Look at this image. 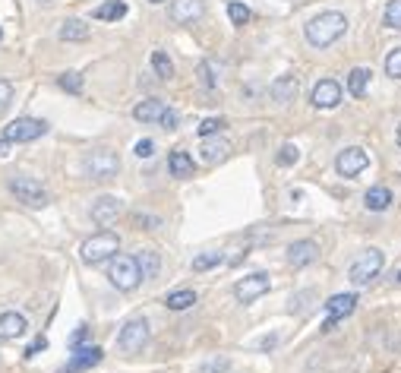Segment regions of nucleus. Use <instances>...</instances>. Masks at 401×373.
Masks as SVG:
<instances>
[{
    "instance_id": "nucleus-36",
    "label": "nucleus",
    "mask_w": 401,
    "mask_h": 373,
    "mask_svg": "<svg viewBox=\"0 0 401 373\" xmlns=\"http://www.w3.org/2000/svg\"><path fill=\"white\" fill-rule=\"evenodd\" d=\"M199 79H202V86H206V89H215V86H219V76H215V67L209 64V60H202V64H199Z\"/></svg>"
},
{
    "instance_id": "nucleus-43",
    "label": "nucleus",
    "mask_w": 401,
    "mask_h": 373,
    "mask_svg": "<svg viewBox=\"0 0 401 373\" xmlns=\"http://www.w3.org/2000/svg\"><path fill=\"white\" fill-rule=\"evenodd\" d=\"M149 4H165V0H149Z\"/></svg>"
},
{
    "instance_id": "nucleus-6",
    "label": "nucleus",
    "mask_w": 401,
    "mask_h": 373,
    "mask_svg": "<svg viewBox=\"0 0 401 373\" xmlns=\"http://www.w3.org/2000/svg\"><path fill=\"white\" fill-rule=\"evenodd\" d=\"M45 133H47L45 120H38V117H16V120H10V124L4 127L0 139L13 146V142H32V139L45 137Z\"/></svg>"
},
{
    "instance_id": "nucleus-15",
    "label": "nucleus",
    "mask_w": 401,
    "mask_h": 373,
    "mask_svg": "<svg viewBox=\"0 0 401 373\" xmlns=\"http://www.w3.org/2000/svg\"><path fill=\"white\" fill-rule=\"evenodd\" d=\"M105 357V351L101 348H95V345H89V348H83L79 345L76 351H73V357H70V364H66L60 373H83V370H89V367H95V364Z\"/></svg>"
},
{
    "instance_id": "nucleus-37",
    "label": "nucleus",
    "mask_w": 401,
    "mask_h": 373,
    "mask_svg": "<svg viewBox=\"0 0 401 373\" xmlns=\"http://www.w3.org/2000/svg\"><path fill=\"white\" fill-rule=\"evenodd\" d=\"M158 124L165 127V130H178V124H180V114L174 111V108H165V111H161V117H158Z\"/></svg>"
},
{
    "instance_id": "nucleus-22",
    "label": "nucleus",
    "mask_w": 401,
    "mask_h": 373,
    "mask_svg": "<svg viewBox=\"0 0 401 373\" xmlns=\"http://www.w3.org/2000/svg\"><path fill=\"white\" fill-rule=\"evenodd\" d=\"M57 35H60V42H86L89 38V25L83 19H66Z\"/></svg>"
},
{
    "instance_id": "nucleus-7",
    "label": "nucleus",
    "mask_w": 401,
    "mask_h": 373,
    "mask_svg": "<svg viewBox=\"0 0 401 373\" xmlns=\"http://www.w3.org/2000/svg\"><path fill=\"white\" fill-rule=\"evenodd\" d=\"M10 193L16 196L23 206H32V209H45L47 202H51L47 190L38 184L35 178H13V180H10Z\"/></svg>"
},
{
    "instance_id": "nucleus-5",
    "label": "nucleus",
    "mask_w": 401,
    "mask_h": 373,
    "mask_svg": "<svg viewBox=\"0 0 401 373\" xmlns=\"http://www.w3.org/2000/svg\"><path fill=\"white\" fill-rule=\"evenodd\" d=\"M383 266H385V256H383V250H376V247H370V250H364V253L357 256L354 263H351V272H348V279L357 285H370L373 279H376L379 272H383Z\"/></svg>"
},
{
    "instance_id": "nucleus-33",
    "label": "nucleus",
    "mask_w": 401,
    "mask_h": 373,
    "mask_svg": "<svg viewBox=\"0 0 401 373\" xmlns=\"http://www.w3.org/2000/svg\"><path fill=\"white\" fill-rule=\"evenodd\" d=\"M221 130H224V120H221V117H206L199 127H196V133H199L202 139H206V137H215V133H221Z\"/></svg>"
},
{
    "instance_id": "nucleus-41",
    "label": "nucleus",
    "mask_w": 401,
    "mask_h": 373,
    "mask_svg": "<svg viewBox=\"0 0 401 373\" xmlns=\"http://www.w3.org/2000/svg\"><path fill=\"white\" fill-rule=\"evenodd\" d=\"M86 338H89V326H76V332L70 335V348H79Z\"/></svg>"
},
{
    "instance_id": "nucleus-31",
    "label": "nucleus",
    "mask_w": 401,
    "mask_h": 373,
    "mask_svg": "<svg viewBox=\"0 0 401 373\" xmlns=\"http://www.w3.org/2000/svg\"><path fill=\"white\" fill-rule=\"evenodd\" d=\"M297 159H301V149L294 146V142H284L281 149H278V155H275V161L281 168H291V165H297Z\"/></svg>"
},
{
    "instance_id": "nucleus-28",
    "label": "nucleus",
    "mask_w": 401,
    "mask_h": 373,
    "mask_svg": "<svg viewBox=\"0 0 401 373\" xmlns=\"http://www.w3.org/2000/svg\"><path fill=\"white\" fill-rule=\"evenodd\" d=\"M152 70H155V76H158V79H171V76H174L171 57H168L165 51H155V54H152Z\"/></svg>"
},
{
    "instance_id": "nucleus-10",
    "label": "nucleus",
    "mask_w": 401,
    "mask_h": 373,
    "mask_svg": "<svg viewBox=\"0 0 401 373\" xmlns=\"http://www.w3.org/2000/svg\"><path fill=\"white\" fill-rule=\"evenodd\" d=\"M335 168H338V174H342V178H357L360 171H366V168H370V155H366V149L351 146V149H344V152H338Z\"/></svg>"
},
{
    "instance_id": "nucleus-34",
    "label": "nucleus",
    "mask_w": 401,
    "mask_h": 373,
    "mask_svg": "<svg viewBox=\"0 0 401 373\" xmlns=\"http://www.w3.org/2000/svg\"><path fill=\"white\" fill-rule=\"evenodd\" d=\"M385 73H389L392 79H401V45L392 47L389 57H385Z\"/></svg>"
},
{
    "instance_id": "nucleus-17",
    "label": "nucleus",
    "mask_w": 401,
    "mask_h": 373,
    "mask_svg": "<svg viewBox=\"0 0 401 373\" xmlns=\"http://www.w3.org/2000/svg\"><path fill=\"white\" fill-rule=\"evenodd\" d=\"M297 89H301V83H297V76H291V73H284V76H278L275 83L269 86V98L275 101V105H291V101L297 98Z\"/></svg>"
},
{
    "instance_id": "nucleus-13",
    "label": "nucleus",
    "mask_w": 401,
    "mask_h": 373,
    "mask_svg": "<svg viewBox=\"0 0 401 373\" xmlns=\"http://www.w3.org/2000/svg\"><path fill=\"white\" fill-rule=\"evenodd\" d=\"M319 260V243L316 241H310V237H303V241H294L288 247V263L294 269H303V266H310V263H316Z\"/></svg>"
},
{
    "instance_id": "nucleus-4",
    "label": "nucleus",
    "mask_w": 401,
    "mask_h": 373,
    "mask_svg": "<svg viewBox=\"0 0 401 373\" xmlns=\"http://www.w3.org/2000/svg\"><path fill=\"white\" fill-rule=\"evenodd\" d=\"M83 171L89 180H111V178H117V171H120V159L111 149H92L83 159Z\"/></svg>"
},
{
    "instance_id": "nucleus-35",
    "label": "nucleus",
    "mask_w": 401,
    "mask_h": 373,
    "mask_svg": "<svg viewBox=\"0 0 401 373\" xmlns=\"http://www.w3.org/2000/svg\"><path fill=\"white\" fill-rule=\"evenodd\" d=\"M228 16H231V23H234V25H247L250 23V6L228 4Z\"/></svg>"
},
{
    "instance_id": "nucleus-46",
    "label": "nucleus",
    "mask_w": 401,
    "mask_h": 373,
    "mask_svg": "<svg viewBox=\"0 0 401 373\" xmlns=\"http://www.w3.org/2000/svg\"><path fill=\"white\" fill-rule=\"evenodd\" d=\"M38 4H51V0H38Z\"/></svg>"
},
{
    "instance_id": "nucleus-27",
    "label": "nucleus",
    "mask_w": 401,
    "mask_h": 373,
    "mask_svg": "<svg viewBox=\"0 0 401 373\" xmlns=\"http://www.w3.org/2000/svg\"><path fill=\"white\" fill-rule=\"evenodd\" d=\"M193 304H196V291H190V288L171 291V294L165 297V307L168 310H187V307H193Z\"/></svg>"
},
{
    "instance_id": "nucleus-14",
    "label": "nucleus",
    "mask_w": 401,
    "mask_h": 373,
    "mask_svg": "<svg viewBox=\"0 0 401 373\" xmlns=\"http://www.w3.org/2000/svg\"><path fill=\"white\" fill-rule=\"evenodd\" d=\"M202 13H206V4H202V0H171L168 16H171L178 25H190V23H196Z\"/></svg>"
},
{
    "instance_id": "nucleus-21",
    "label": "nucleus",
    "mask_w": 401,
    "mask_h": 373,
    "mask_svg": "<svg viewBox=\"0 0 401 373\" xmlns=\"http://www.w3.org/2000/svg\"><path fill=\"white\" fill-rule=\"evenodd\" d=\"M202 161H209V165H215V161H224L231 155V142L228 139H209L206 137V142H202Z\"/></svg>"
},
{
    "instance_id": "nucleus-29",
    "label": "nucleus",
    "mask_w": 401,
    "mask_h": 373,
    "mask_svg": "<svg viewBox=\"0 0 401 373\" xmlns=\"http://www.w3.org/2000/svg\"><path fill=\"white\" fill-rule=\"evenodd\" d=\"M221 263V253L219 250H206V253L193 256V272H209V269H215Z\"/></svg>"
},
{
    "instance_id": "nucleus-20",
    "label": "nucleus",
    "mask_w": 401,
    "mask_h": 373,
    "mask_svg": "<svg viewBox=\"0 0 401 373\" xmlns=\"http://www.w3.org/2000/svg\"><path fill=\"white\" fill-rule=\"evenodd\" d=\"M168 171H171V178H193V159L183 149H174L168 155Z\"/></svg>"
},
{
    "instance_id": "nucleus-9",
    "label": "nucleus",
    "mask_w": 401,
    "mask_h": 373,
    "mask_svg": "<svg viewBox=\"0 0 401 373\" xmlns=\"http://www.w3.org/2000/svg\"><path fill=\"white\" fill-rule=\"evenodd\" d=\"M269 288H272L269 272H250V275H243V279L234 285V297L240 304H253V301H260Z\"/></svg>"
},
{
    "instance_id": "nucleus-32",
    "label": "nucleus",
    "mask_w": 401,
    "mask_h": 373,
    "mask_svg": "<svg viewBox=\"0 0 401 373\" xmlns=\"http://www.w3.org/2000/svg\"><path fill=\"white\" fill-rule=\"evenodd\" d=\"M57 86L70 95H79L83 92V76H79V73H64V76L57 79Z\"/></svg>"
},
{
    "instance_id": "nucleus-30",
    "label": "nucleus",
    "mask_w": 401,
    "mask_h": 373,
    "mask_svg": "<svg viewBox=\"0 0 401 373\" xmlns=\"http://www.w3.org/2000/svg\"><path fill=\"white\" fill-rule=\"evenodd\" d=\"M383 23H385V29H395V32H401V0H389V4H385Z\"/></svg>"
},
{
    "instance_id": "nucleus-23",
    "label": "nucleus",
    "mask_w": 401,
    "mask_h": 373,
    "mask_svg": "<svg viewBox=\"0 0 401 373\" xmlns=\"http://www.w3.org/2000/svg\"><path fill=\"white\" fill-rule=\"evenodd\" d=\"M364 200H366V209H373V212H385V209L392 206V190L389 187H370Z\"/></svg>"
},
{
    "instance_id": "nucleus-2",
    "label": "nucleus",
    "mask_w": 401,
    "mask_h": 373,
    "mask_svg": "<svg viewBox=\"0 0 401 373\" xmlns=\"http://www.w3.org/2000/svg\"><path fill=\"white\" fill-rule=\"evenodd\" d=\"M117 250H120V237L114 231H98V234H92L89 241H83L79 256H83V263H89V266H98V263L117 256Z\"/></svg>"
},
{
    "instance_id": "nucleus-12",
    "label": "nucleus",
    "mask_w": 401,
    "mask_h": 373,
    "mask_svg": "<svg viewBox=\"0 0 401 373\" xmlns=\"http://www.w3.org/2000/svg\"><path fill=\"white\" fill-rule=\"evenodd\" d=\"M322 307H325V314H329V323H325V329H332L338 320H344V316L354 314V307H357V294H335V297H329V301H325Z\"/></svg>"
},
{
    "instance_id": "nucleus-42",
    "label": "nucleus",
    "mask_w": 401,
    "mask_h": 373,
    "mask_svg": "<svg viewBox=\"0 0 401 373\" xmlns=\"http://www.w3.org/2000/svg\"><path fill=\"white\" fill-rule=\"evenodd\" d=\"M45 348H47V338L42 335V338H35V342H32L29 348H25V357H35L38 351H45Z\"/></svg>"
},
{
    "instance_id": "nucleus-18",
    "label": "nucleus",
    "mask_w": 401,
    "mask_h": 373,
    "mask_svg": "<svg viewBox=\"0 0 401 373\" xmlns=\"http://www.w3.org/2000/svg\"><path fill=\"white\" fill-rule=\"evenodd\" d=\"M29 329V323H25L23 314H0V342H13V338H19L23 332Z\"/></svg>"
},
{
    "instance_id": "nucleus-24",
    "label": "nucleus",
    "mask_w": 401,
    "mask_h": 373,
    "mask_svg": "<svg viewBox=\"0 0 401 373\" xmlns=\"http://www.w3.org/2000/svg\"><path fill=\"white\" fill-rule=\"evenodd\" d=\"M95 19H105V23H117V19L127 16V0H107V4H101L98 10L92 13Z\"/></svg>"
},
{
    "instance_id": "nucleus-16",
    "label": "nucleus",
    "mask_w": 401,
    "mask_h": 373,
    "mask_svg": "<svg viewBox=\"0 0 401 373\" xmlns=\"http://www.w3.org/2000/svg\"><path fill=\"white\" fill-rule=\"evenodd\" d=\"M120 200L117 196H98V200L92 202V222L95 225H111V222H117L120 215Z\"/></svg>"
},
{
    "instance_id": "nucleus-39",
    "label": "nucleus",
    "mask_w": 401,
    "mask_h": 373,
    "mask_svg": "<svg viewBox=\"0 0 401 373\" xmlns=\"http://www.w3.org/2000/svg\"><path fill=\"white\" fill-rule=\"evenodd\" d=\"M10 101H13V86L6 79H0V114L10 108Z\"/></svg>"
},
{
    "instance_id": "nucleus-40",
    "label": "nucleus",
    "mask_w": 401,
    "mask_h": 373,
    "mask_svg": "<svg viewBox=\"0 0 401 373\" xmlns=\"http://www.w3.org/2000/svg\"><path fill=\"white\" fill-rule=\"evenodd\" d=\"M133 152L139 155V159H152V155H155V142H152V139H139Z\"/></svg>"
},
{
    "instance_id": "nucleus-8",
    "label": "nucleus",
    "mask_w": 401,
    "mask_h": 373,
    "mask_svg": "<svg viewBox=\"0 0 401 373\" xmlns=\"http://www.w3.org/2000/svg\"><path fill=\"white\" fill-rule=\"evenodd\" d=\"M149 342V323L142 320V316H133V320L124 323V329L117 332V348L124 351V355H136V351H142Z\"/></svg>"
},
{
    "instance_id": "nucleus-26",
    "label": "nucleus",
    "mask_w": 401,
    "mask_h": 373,
    "mask_svg": "<svg viewBox=\"0 0 401 373\" xmlns=\"http://www.w3.org/2000/svg\"><path fill=\"white\" fill-rule=\"evenodd\" d=\"M370 76H373V73L366 70V67H354V70L348 73V92L354 95V98H364L366 86H370Z\"/></svg>"
},
{
    "instance_id": "nucleus-44",
    "label": "nucleus",
    "mask_w": 401,
    "mask_h": 373,
    "mask_svg": "<svg viewBox=\"0 0 401 373\" xmlns=\"http://www.w3.org/2000/svg\"><path fill=\"white\" fill-rule=\"evenodd\" d=\"M398 146H401V127H398Z\"/></svg>"
},
{
    "instance_id": "nucleus-3",
    "label": "nucleus",
    "mask_w": 401,
    "mask_h": 373,
    "mask_svg": "<svg viewBox=\"0 0 401 373\" xmlns=\"http://www.w3.org/2000/svg\"><path fill=\"white\" fill-rule=\"evenodd\" d=\"M107 279L117 291H133L139 288L142 282V272H139V263H136V256H111V263H107Z\"/></svg>"
},
{
    "instance_id": "nucleus-19",
    "label": "nucleus",
    "mask_w": 401,
    "mask_h": 373,
    "mask_svg": "<svg viewBox=\"0 0 401 373\" xmlns=\"http://www.w3.org/2000/svg\"><path fill=\"white\" fill-rule=\"evenodd\" d=\"M165 108L168 105L161 98H146V101H139V105L133 108V117L139 120V124H158V117H161Z\"/></svg>"
},
{
    "instance_id": "nucleus-47",
    "label": "nucleus",
    "mask_w": 401,
    "mask_h": 373,
    "mask_svg": "<svg viewBox=\"0 0 401 373\" xmlns=\"http://www.w3.org/2000/svg\"><path fill=\"white\" fill-rule=\"evenodd\" d=\"M0 38H4V29H0Z\"/></svg>"
},
{
    "instance_id": "nucleus-38",
    "label": "nucleus",
    "mask_w": 401,
    "mask_h": 373,
    "mask_svg": "<svg viewBox=\"0 0 401 373\" xmlns=\"http://www.w3.org/2000/svg\"><path fill=\"white\" fill-rule=\"evenodd\" d=\"M133 222H136L139 228H146V231H155V228H161V219H158V215H142V212H136Z\"/></svg>"
},
{
    "instance_id": "nucleus-11",
    "label": "nucleus",
    "mask_w": 401,
    "mask_h": 373,
    "mask_svg": "<svg viewBox=\"0 0 401 373\" xmlns=\"http://www.w3.org/2000/svg\"><path fill=\"white\" fill-rule=\"evenodd\" d=\"M313 105L319 111H332V108L342 105V86L335 79H319L316 89H313Z\"/></svg>"
},
{
    "instance_id": "nucleus-1",
    "label": "nucleus",
    "mask_w": 401,
    "mask_h": 373,
    "mask_svg": "<svg viewBox=\"0 0 401 373\" xmlns=\"http://www.w3.org/2000/svg\"><path fill=\"white\" fill-rule=\"evenodd\" d=\"M344 32H348V19H344V13L325 10V13H319V16H313L307 23V42L313 47H329L332 42H338Z\"/></svg>"
},
{
    "instance_id": "nucleus-45",
    "label": "nucleus",
    "mask_w": 401,
    "mask_h": 373,
    "mask_svg": "<svg viewBox=\"0 0 401 373\" xmlns=\"http://www.w3.org/2000/svg\"><path fill=\"white\" fill-rule=\"evenodd\" d=\"M395 279H398V282H401V269H398V275H395Z\"/></svg>"
},
{
    "instance_id": "nucleus-25",
    "label": "nucleus",
    "mask_w": 401,
    "mask_h": 373,
    "mask_svg": "<svg viewBox=\"0 0 401 373\" xmlns=\"http://www.w3.org/2000/svg\"><path fill=\"white\" fill-rule=\"evenodd\" d=\"M136 263H139L142 279H155L161 269V256L155 253V250H139V253H136Z\"/></svg>"
}]
</instances>
